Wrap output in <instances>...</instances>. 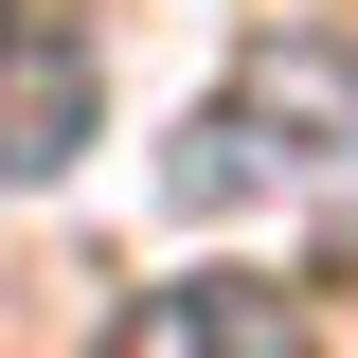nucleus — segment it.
<instances>
[{"label": "nucleus", "instance_id": "obj_1", "mask_svg": "<svg viewBox=\"0 0 358 358\" xmlns=\"http://www.w3.org/2000/svg\"><path fill=\"white\" fill-rule=\"evenodd\" d=\"M179 215H233V197H287V215H358V54L341 36H268L251 72L179 126L162 162Z\"/></svg>", "mask_w": 358, "mask_h": 358}, {"label": "nucleus", "instance_id": "obj_2", "mask_svg": "<svg viewBox=\"0 0 358 358\" xmlns=\"http://www.w3.org/2000/svg\"><path fill=\"white\" fill-rule=\"evenodd\" d=\"M90 126H108V72H90V36L0 0V179H72V162H90Z\"/></svg>", "mask_w": 358, "mask_h": 358}, {"label": "nucleus", "instance_id": "obj_3", "mask_svg": "<svg viewBox=\"0 0 358 358\" xmlns=\"http://www.w3.org/2000/svg\"><path fill=\"white\" fill-rule=\"evenodd\" d=\"M126 341H215V358H287L305 341V305L287 287H251V268H179V287H143Z\"/></svg>", "mask_w": 358, "mask_h": 358}]
</instances>
